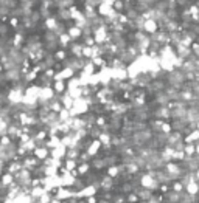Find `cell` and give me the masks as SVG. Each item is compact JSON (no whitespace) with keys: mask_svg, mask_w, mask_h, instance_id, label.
<instances>
[{"mask_svg":"<svg viewBox=\"0 0 199 203\" xmlns=\"http://www.w3.org/2000/svg\"><path fill=\"white\" fill-rule=\"evenodd\" d=\"M87 171H89V164H87V163H82V164L80 166V169H78L80 174H86Z\"/></svg>","mask_w":199,"mask_h":203,"instance_id":"277c9868","label":"cell"},{"mask_svg":"<svg viewBox=\"0 0 199 203\" xmlns=\"http://www.w3.org/2000/svg\"><path fill=\"white\" fill-rule=\"evenodd\" d=\"M65 169H67V171H73V169H76V161H75L73 158H69V160L65 161Z\"/></svg>","mask_w":199,"mask_h":203,"instance_id":"3957f363","label":"cell"},{"mask_svg":"<svg viewBox=\"0 0 199 203\" xmlns=\"http://www.w3.org/2000/svg\"><path fill=\"white\" fill-rule=\"evenodd\" d=\"M0 70H2V64H0Z\"/></svg>","mask_w":199,"mask_h":203,"instance_id":"52a82bcc","label":"cell"},{"mask_svg":"<svg viewBox=\"0 0 199 203\" xmlns=\"http://www.w3.org/2000/svg\"><path fill=\"white\" fill-rule=\"evenodd\" d=\"M114 8H115V11H121L123 9V2H115Z\"/></svg>","mask_w":199,"mask_h":203,"instance_id":"8992f818","label":"cell"},{"mask_svg":"<svg viewBox=\"0 0 199 203\" xmlns=\"http://www.w3.org/2000/svg\"><path fill=\"white\" fill-rule=\"evenodd\" d=\"M56 59H59V61H61V59H65V51H64V50H62V51H58V53H56Z\"/></svg>","mask_w":199,"mask_h":203,"instance_id":"5b68a950","label":"cell"},{"mask_svg":"<svg viewBox=\"0 0 199 203\" xmlns=\"http://www.w3.org/2000/svg\"><path fill=\"white\" fill-rule=\"evenodd\" d=\"M81 34H82V33H81L80 27H73V28L69 30V36H70V37H80Z\"/></svg>","mask_w":199,"mask_h":203,"instance_id":"6da1fadb","label":"cell"},{"mask_svg":"<svg viewBox=\"0 0 199 203\" xmlns=\"http://www.w3.org/2000/svg\"><path fill=\"white\" fill-rule=\"evenodd\" d=\"M55 84H56V85H55V92H56V93H61V92L65 88V82L61 81V79H56Z\"/></svg>","mask_w":199,"mask_h":203,"instance_id":"7a4b0ae2","label":"cell"}]
</instances>
